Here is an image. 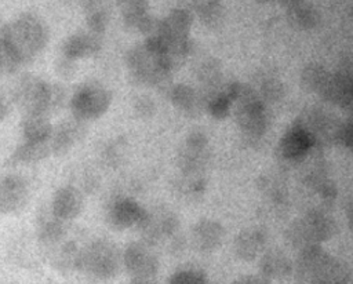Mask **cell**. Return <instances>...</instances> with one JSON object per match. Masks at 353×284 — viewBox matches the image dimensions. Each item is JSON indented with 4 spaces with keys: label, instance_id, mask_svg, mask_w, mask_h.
I'll use <instances>...</instances> for the list:
<instances>
[{
    "label": "cell",
    "instance_id": "6da1fadb",
    "mask_svg": "<svg viewBox=\"0 0 353 284\" xmlns=\"http://www.w3.org/2000/svg\"><path fill=\"white\" fill-rule=\"evenodd\" d=\"M127 66L135 83L146 85L163 84L172 72L165 59L163 43L156 34L148 36L145 43L127 52Z\"/></svg>",
    "mask_w": 353,
    "mask_h": 284
},
{
    "label": "cell",
    "instance_id": "7a4b0ae2",
    "mask_svg": "<svg viewBox=\"0 0 353 284\" xmlns=\"http://www.w3.org/2000/svg\"><path fill=\"white\" fill-rule=\"evenodd\" d=\"M223 94L236 105V121L247 139H259L268 127V113L263 101L247 84L232 81L223 85Z\"/></svg>",
    "mask_w": 353,
    "mask_h": 284
},
{
    "label": "cell",
    "instance_id": "3957f363",
    "mask_svg": "<svg viewBox=\"0 0 353 284\" xmlns=\"http://www.w3.org/2000/svg\"><path fill=\"white\" fill-rule=\"evenodd\" d=\"M3 37L23 63L33 59L47 45L48 28L37 15L23 12L6 25Z\"/></svg>",
    "mask_w": 353,
    "mask_h": 284
},
{
    "label": "cell",
    "instance_id": "277c9868",
    "mask_svg": "<svg viewBox=\"0 0 353 284\" xmlns=\"http://www.w3.org/2000/svg\"><path fill=\"white\" fill-rule=\"evenodd\" d=\"M15 102L25 113H44L62 106L65 90L59 84H50L43 79L26 74L15 87Z\"/></svg>",
    "mask_w": 353,
    "mask_h": 284
},
{
    "label": "cell",
    "instance_id": "5b68a950",
    "mask_svg": "<svg viewBox=\"0 0 353 284\" xmlns=\"http://www.w3.org/2000/svg\"><path fill=\"white\" fill-rule=\"evenodd\" d=\"M338 227L334 219L320 211H312L296 219L287 230L288 241L299 251L310 247L320 245V243L330 240Z\"/></svg>",
    "mask_w": 353,
    "mask_h": 284
},
{
    "label": "cell",
    "instance_id": "8992f818",
    "mask_svg": "<svg viewBox=\"0 0 353 284\" xmlns=\"http://www.w3.org/2000/svg\"><path fill=\"white\" fill-rule=\"evenodd\" d=\"M119 251L112 243L106 240L92 241L80 252L79 269L97 278L113 277L119 270Z\"/></svg>",
    "mask_w": 353,
    "mask_h": 284
},
{
    "label": "cell",
    "instance_id": "52a82bcc",
    "mask_svg": "<svg viewBox=\"0 0 353 284\" xmlns=\"http://www.w3.org/2000/svg\"><path fill=\"white\" fill-rule=\"evenodd\" d=\"M112 94L101 84L88 83L80 85L70 99L73 116L79 120H94L101 117L110 106Z\"/></svg>",
    "mask_w": 353,
    "mask_h": 284
},
{
    "label": "cell",
    "instance_id": "ba28073f",
    "mask_svg": "<svg viewBox=\"0 0 353 284\" xmlns=\"http://www.w3.org/2000/svg\"><path fill=\"white\" fill-rule=\"evenodd\" d=\"M123 262L137 284H149L159 270V261L143 243H131L123 255Z\"/></svg>",
    "mask_w": 353,
    "mask_h": 284
},
{
    "label": "cell",
    "instance_id": "9c48e42d",
    "mask_svg": "<svg viewBox=\"0 0 353 284\" xmlns=\"http://www.w3.org/2000/svg\"><path fill=\"white\" fill-rule=\"evenodd\" d=\"M207 136L194 131L188 135L182 149L178 153V165L182 174H199L207 163L208 150Z\"/></svg>",
    "mask_w": 353,
    "mask_h": 284
},
{
    "label": "cell",
    "instance_id": "30bf717a",
    "mask_svg": "<svg viewBox=\"0 0 353 284\" xmlns=\"http://www.w3.org/2000/svg\"><path fill=\"white\" fill-rule=\"evenodd\" d=\"M137 227L142 232V237L146 243L154 244L165 237H172L176 233L179 223L178 218L172 212L160 210L154 212L146 211Z\"/></svg>",
    "mask_w": 353,
    "mask_h": 284
},
{
    "label": "cell",
    "instance_id": "8fae6325",
    "mask_svg": "<svg viewBox=\"0 0 353 284\" xmlns=\"http://www.w3.org/2000/svg\"><path fill=\"white\" fill-rule=\"evenodd\" d=\"M117 6L125 26L150 36L157 22L149 12L148 0H117Z\"/></svg>",
    "mask_w": 353,
    "mask_h": 284
},
{
    "label": "cell",
    "instance_id": "7c38bea8",
    "mask_svg": "<svg viewBox=\"0 0 353 284\" xmlns=\"http://www.w3.org/2000/svg\"><path fill=\"white\" fill-rule=\"evenodd\" d=\"M28 185L15 175L0 179V214H11L22 210L28 203Z\"/></svg>",
    "mask_w": 353,
    "mask_h": 284
},
{
    "label": "cell",
    "instance_id": "4fadbf2b",
    "mask_svg": "<svg viewBox=\"0 0 353 284\" xmlns=\"http://www.w3.org/2000/svg\"><path fill=\"white\" fill-rule=\"evenodd\" d=\"M84 135H85V125L83 120H79L73 116V119L62 121L55 127V130H52L50 135L48 142H50L51 153H55V154L68 153L76 142L83 139Z\"/></svg>",
    "mask_w": 353,
    "mask_h": 284
},
{
    "label": "cell",
    "instance_id": "5bb4252c",
    "mask_svg": "<svg viewBox=\"0 0 353 284\" xmlns=\"http://www.w3.org/2000/svg\"><path fill=\"white\" fill-rule=\"evenodd\" d=\"M313 138L296 123H294L280 138L279 152L280 154L291 161L303 159V156L314 146Z\"/></svg>",
    "mask_w": 353,
    "mask_h": 284
},
{
    "label": "cell",
    "instance_id": "9a60e30c",
    "mask_svg": "<svg viewBox=\"0 0 353 284\" xmlns=\"http://www.w3.org/2000/svg\"><path fill=\"white\" fill-rule=\"evenodd\" d=\"M146 210L131 199H117L108 208V222L114 229H127L138 226Z\"/></svg>",
    "mask_w": 353,
    "mask_h": 284
},
{
    "label": "cell",
    "instance_id": "2e32d148",
    "mask_svg": "<svg viewBox=\"0 0 353 284\" xmlns=\"http://www.w3.org/2000/svg\"><path fill=\"white\" fill-rule=\"evenodd\" d=\"M102 34L91 30L79 32L69 36L62 44V54L69 59H80L91 57L101 50Z\"/></svg>",
    "mask_w": 353,
    "mask_h": 284
},
{
    "label": "cell",
    "instance_id": "e0dca14e",
    "mask_svg": "<svg viewBox=\"0 0 353 284\" xmlns=\"http://www.w3.org/2000/svg\"><path fill=\"white\" fill-rule=\"evenodd\" d=\"M223 239V227L219 222L211 219H200L192 227V243L196 250L210 252L216 250Z\"/></svg>",
    "mask_w": 353,
    "mask_h": 284
},
{
    "label": "cell",
    "instance_id": "ac0fdd59",
    "mask_svg": "<svg viewBox=\"0 0 353 284\" xmlns=\"http://www.w3.org/2000/svg\"><path fill=\"white\" fill-rule=\"evenodd\" d=\"M51 210L59 219L70 221L80 215L83 210V196L77 189L63 186L55 192Z\"/></svg>",
    "mask_w": 353,
    "mask_h": 284
},
{
    "label": "cell",
    "instance_id": "d6986e66",
    "mask_svg": "<svg viewBox=\"0 0 353 284\" xmlns=\"http://www.w3.org/2000/svg\"><path fill=\"white\" fill-rule=\"evenodd\" d=\"M170 99L179 112L189 117L197 116L205 108V98L186 84L172 85Z\"/></svg>",
    "mask_w": 353,
    "mask_h": 284
},
{
    "label": "cell",
    "instance_id": "ffe728a7",
    "mask_svg": "<svg viewBox=\"0 0 353 284\" xmlns=\"http://www.w3.org/2000/svg\"><path fill=\"white\" fill-rule=\"evenodd\" d=\"M266 243V236L261 229H244L234 239V252L245 262L254 261L262 251Z\"/></svg>",
    "mask_w": 353,
    "mask_h": 284
},
{
    "label": "cell",
    "instance_id": "44dd1931",
    "mask_svg": "<svg viewBox=\"0 0 353 284\" xmlns=\"http://www.w3.org/2000/svg\"><path fill=\"white\" fill-rule=\"evenodd\" d=\"M261 272L269 280H279L287 277L292 270V263L290 258L279 250H270L265 252L259 262Z\"/></svg>",
    "mask_w": 353,
    "mask_h": 284
},
{
    "label": "cell",
    "instance_id": "7402d4cb",
    "mask_svg": "<svg viewBox=\"0 0 353 284\" xmlns=\"http://www.w3.org/2000/svg\"><path fill=\"white\" fill-rule=\"evenodd\" d=\"M21 125L28 141H48L52 132V125L44 113H25Z\"/></svg>",
    "mask_w": 353,
    "mask_h": 284
},
{
    "label": "cell",
    "instance_id": "603a6c76",
    "mask_svg": "<svg viewBox=\"0 0 353 284\" xmlns=\"http://www.w3.org/2000/svg\"><path fill=\"white\" fill-rule=\"evenodd\" d=\"M83 11L85 14V22L88 30L103 34L108 21H109V14H108V7L103 0H81Z\"/></svg>",
    "mask_w": 353,
    "mask_h": 284
},
{
    "label": "cell",
    "instance_id": "cb8c5ba5",
    "mask_svg": "<svg viewBox=\"0 0 353 284\" xmlns=\"http://www.w3.org/2000/svg\"><path fill=\"white\" fill-rule=\"evenodd\" d=\"M287 19L294 28L301 30H309L319 23L320 17L317 10L305 0L291 7H287Z\"/></svg>",
    "mask_w": 353,
    "mask_h": 284
},
{
    "label": "cell",
    "instance_id": "d4e9b609",
    "mask_svg": "<svg viewBox=\"0 0 353 284\" xmlns=\"http://www.w3.org/2000/svg\"><path fill=\"white\" fill-rule=\"evenodd\" d=\"M50 139V138H48ZM51 153L50 142L48 141H25L21 143L14 154H12V161L15 163H37L48 157Z\"/></svg>",
    "mask_w": 353,
    "mask_h": 284
},
{
    "label": "cell",
    "instance_id": "484cf974",
    "mask_svg": "<svg viewBox=\"0 0 353 284\" xmlns=\"http://www.w3.org/2000/svg\"><path fill=\"white\" fill-rule=\"evenodd\" d=\"M81 250L73 243L66 241L52 252V265L62 273H68L80 267Z\"/></svg>",
    "mask_w": 353,
    "mask_h": 284
},
{
    "label": "cell",
    "instance_id": "4316f807",
    "mask_svg": "<svg viewBox=\"0 0 353 284\" xmlns=\"http://www.w3.org/2000/svg\"><path fill=\"white\" fill-rule=\"evenodd\" d=\"M62 219H59L52 210L48 214H44L43 216L39 218V234L40 240L46 244L54 245L58 244L63 234H65V227H63Z\"/></svg>",
    "mask_w": 353,
    "mask_h": 284
},
{
    "label": "cell",
    "instance_id": "83f0119b",
    "mask_svg": "<svg viewBox=\"0 0 353 284\" xmlns=\"http://www.w3.org/2000/svg\"><path fill=\"white\" fill-rule=\"evenodd\" d=\"M328 74L330 72L324 66L319 63H309L301 72V84L307 91L320 94L328 79Z\"/></svg>",
    "mask_w": 353,
    "mask_h": 284
},
{
    "label": "cell",
    "instance_id": "f1b7e54d",
    "mask_svg": "<svg viewBox=\"0 0 353 284\" xmlns=\"http://www.w3.org/2000/svg\"><path fill=\"white\" fill-rule=\"evenodd\" d=\"M223 90V88H222ZM230 106H232V102L229 101V98L223 94V91L218 92V94H214L211 95L208 99H207V103H205V109L208 110V113L216 119V120H222V119H226L230 113Z\"/></svg>",
    "mask_w": 353,
    "mask_h": 284
},
{
    "label": "cell",
    "instance_id": "f546056e",
    "mask_svg": "<svg viewBox=\"0 0 353 284\" xmlns=\"http://www.w3.org/2000/svg\"><path fill=\"white\" fill-rule=\"evenodd\" d=\"M21 63V59L8 45L4 37H0V74L14 73Z\"/></svg>",
    "mask_w": 353,
    "mask_h": 284
},
{
    "label": "cell",
    "instance_id": "4dcf8cb0",
    "mask_svg": "<svg viewBox=\"0 0 353 284\" xmlns=\"http://www.w3.org/2000/svg\"><path fill=\"white\" fill-rule=\"evenodd\" d=\"M168 284H208L207 277L200 270H178L168 277Z\"/></svg>",
    "mask_w": 353,
    "mask_h": 284
},
{
    "label": "cell",
    "instance_id": "1f68e13d",
    "mask_svg": "<svg viewBox=\"0 0 353 284\" xmlns=\"http://www.w3.org/2000/svg\"><path fill=\"white\" fill-rule=\"evenodd\" d=\"M316 192L325 200H332L336 196V189L334 183L324 178H316L312 181Z\"/></svg>",
    "mask_w": 353,
    "mask_h": 284
},
{
    "label": "cell",
    "instance_id": "d6a6232c",
    "mask_svg": "<svg viewBox=\"0 0 353 284\" xmlns=\"http://www.w3.org/2000/svg\"><path fill=\"white\" fill-rule=\"evenodd\" d=\"M261 91H262V95L263 98L269 99V101H274V99H279L283 94V85L279 80L276 79H272V80H268L262 84L261 87Z\"/></svg>",
    "mask_w": 353,
    "mask_h": 284
},
{
    "label": "cell",
    "instance_id": "836d02e7",
    "mask_svg": "<svg viewBox=\"0 0 353 284\" xmlns=\"http://www.w3.org/2000/svg\"><path fill=\"white\" fill-rule=\"evenodd\" d=\"M338 141L347 149L353 150V117L341 124Z\"/></svg>",
    "mask_w": 353,
    "mask_h": 284
},
{
    "label": "cell",
    "instance_id": "e575fe53",
    "mask_svg": "<svg viewBox=\"0 0 353 284\" xmlns=\"http://www.w3.org/2000/svg\"><path fill=\"white\" fill-rule=\"evenodd\" d=\"M134 109L141 117H150L154 113L156 106L149 97H139L134 103Z\"/></svg>",
    "mask_w": 353,
    "mask_h": 284
},
{
    "label": "cell",
    "instance_id": "d590c367",
    "mask_svg": "<svg viewBox=\"0 0 353 284\" xmlns=\"http://www.w3.org/2000/svg\"><path fill=\"white\" fill-rule=\"evenodd\" d=\"M233 284H270V280L263 274H259V276L252 274V276H243L237 278Z\"/></svg>",
    "mask_w": 353,
    "mask_h": 284
},
{
    "label": "cell",
    "instance_id": "8d00e7d4",
    "mask_svg": "<svg viewBox=\"0 0 353 284\" xmlns=\"http://www.w3.org/2000/svg\"><path fill=\"white\" fill-rule=\"evenodd\" d=\"M8 113V103L7 99L0 94V121L7 116Z\"/></svg>",
    "mask_w": 353,
    "mask_h": 284
},
{
    "label": "cell",
    "instance_id": "74e56055",
    "mask_svg": "<svg viewBox=\"0 0 353 284\" xmlns=\"http://www.w3.org/2000/svg\"><path fill=\"white\" fill-rule=\"evenodd\" d=\"M346 216H347V222H349V226L350 229L353 230V201L347 205L346 208Z\"/></svg>",
    "mask_w": 353,
    "mask_h": 284
},
{
    "label": "cell",
    "instance_id": "f35d334b",
    "mask_svg": "<svg viewBox=\"0 0 353 284\" xmlns=\"http://www.w3.org/2000/svg\"><path fill=\"white\" fill-rule=\"evenodd\" d=\"M276 1H279V3L283 4V6H285V8H287V7H291V6L298 4V3H301V1H305V0H276Z\"/></svg>",
    "mask_w": 353,
    "mask_h": 284
},
{
    "label": "cell",
    "instance_id": "ab89813d",
    "mask_svg": "<svg viewBox=\"0 0 353 284\" xmlns=\"http://www.w3.org/2000/svg\"><path fill=\"white\" fill-rule=\"evenodd\" d=\"M258 1H263V3H266V1H272V0H258Z\"/></svg>",
    "mask_w": 353,
    "mask_h": 284
},
{
    "label": "cell",
    "instance_id": "60d3db41",
    "mask_svg": "<svg viewBox=\"0 0 353 284\" xmlns=\"http://www.w3.org/2000/svg\"><path fill=\"white\" fill-rule=\"evenodd\" d=\"M134 284H137V283H134Z\"/></svg>",
    "mask_w": 353,
    "mask_h": 284
}]
</instances>
